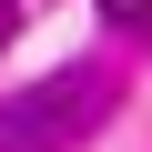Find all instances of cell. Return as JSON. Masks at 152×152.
I'll use <instances>...</instances> for the list:
<instances>
[{"mask_svg":"<svg viewBox=\"0 0 152 152\" xmlns=\"http://www.w3.org/2000/svg\"><path fill=\"white\" fill-rule=\"evenodd\" d=\"M61 112H102V81H91V71H71L61 91H31V102H10V132H0V152H31L41 132L61 142V132H71Z\"/></svg>","mask_w":152,"mask_h":152,"instance_id":"obj_1","label":"cell"},{"mask_svg":"<svg viewBox=\"0 0 152 152\" xmlns=\"http://www.w3.org/2000/svg\"><path fill=\"white\" fill-rule=\"evenodd\" d=\"M102 20H112V31H142V41H152V10H142V0H112Z\"/></svg>","mask_w":152,"mask_h":152,"instance_id":"obj_2","label":"cell"}]
</instances>
